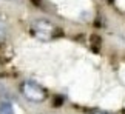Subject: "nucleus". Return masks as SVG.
<instances>
[{
  "label": "nucleus",
  "mask_w": 125,
  "mask_h": 114,
  "mask_svg": "<svg viewBox=\"0 0 125 114\" xmlns=\"http://www.w3.org/2000/svg\"><path fill=\"white\" fill-rule=\"evenodd\" d=\"M6 31H8L6 23H5V20H3L2 17H0V42H3V40H5V37H6Z\"/></svg>",
  "instance_id": "4"
},
{
  "label": "nucleus",
  "mask_w": 125,
  "mask_h": 114,
  "mask_svg": "<svg viewBox=\"0 0 125 114\" xmlns=\"http://www.w3.org/2000/svg\"><path fill=\"white\" fill-rule=\"evenodd\" d=\"M30 31L37 40H42V42H51L59 36V28L46 19L34 20L30 26Z\"/></svg>",
  "instance_id": "1"
},
{
  "label": "nucleus",
  "mask_w": 125,
  "mask_h": 114,
  "mask_svg": "<svg viewBox=\"0 0 125 114\" xmlns=\"http://www.w3.org/2000/svg\"><path fill=\"white\" fill-rule=\"evenodd\" d=\"M93 114H107V113H100V111H96V113H93Z\"/></svg>",
  "instance_id": "5"
},
{
  "label": "nucleus",
  "mask_w": 125,
  "mask_h": 114,
  "mask_svg": "<svg viewBox=\"0 0 125 114\" xmlns=\"http://www.w3.org/2000/svg\"><path fill=\"white\" fill-rule=\"evenodd\" d=\"M20 93L23 94V97L26 100H30L32 103H42L46 99V89L39 85L34 80H25L20 85Z\"/></svg>",
  "instance_id": "2"
},
{
  "label": "nucleus",
  "mask_w": 125,
  "mask_h": 114,
  "mask_svg": "<svg viewBox=\"0 0 125 114\" xmlns=\"http://www.w3.org/2000/svg\"><path fill=\"white\" fill-rule=\"evenodd\" d=\"M0 114H14V106L9 102L0 103Z\"/></svg>",
  "instance_id": "3"
}]
</instances>
